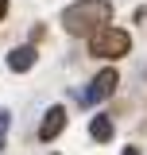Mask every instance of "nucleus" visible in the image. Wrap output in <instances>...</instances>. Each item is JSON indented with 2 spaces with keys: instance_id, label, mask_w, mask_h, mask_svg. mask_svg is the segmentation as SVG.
I'll return each instance as SVG.
<instances>
[{
  "instance_id": "nucleus-1",
  "label": "nucleus",
  "mask_w": 147,
  "mask_h": 155,
  "mask_svg": "<svg viewBox=\"0 0 147 155\" xmlns=\"http://www.w3.org/2000/svg\"><path fill=\"white\" fill-rule=\"evenodd\" d=\"M112 4L109 0H81V4H70L66 12H62V27L70 31V35H97V31H105L112 27Z\"/></svg>"
},
{
  "instance_id": "nucleus-2",
  "label": "nucleus",
  "mask_w": 147,
  "mask_h": 155,
  "mask_svg": "<svg viewBox=\"0 0 147 155\" xmlns=\"http://www.w3.org/2000/svg\"><path fill=\"white\" fill-rule=\"evenodd\" d=\"M128 51H132V39L120 27H105L89 39V54H97V58H124Z\"/></svg>"
},
{
  "instance_id": "nucleus-3",
  "label": "nucleus",
  "mask_w": 147,
  "mask_h": 155,
  "mask_svg": "<svg viewBox=\"0 0 147 155\" xmlns=\"http://www.w3.org/2000/svg\"><path fill=\"white\" fill-rule=\"evenodd\" d=\"M116 81H120V74H116V70H101V74L93 78V85L81 93V105H97L101 97H109L112 89H116Z\"/></svg>"
},
{
  "instance_id": "nucleus-4",
  "label": "nucleus",
  "mask_w": 147,
  "mask_h": 155,
  "mask_svg": "<svg viewBox=\"0 0 147 155\" xmlns=\"http://www.w3.org/2000/svg\"><path fill=\"white\" fill-rule=\"evenodd\" d=\"M62 128H66V109H62V105H54L51 113L43 116V124H39V140H47V143H51Z\"/></svg>"
},
{
  "instance_id": "nucleus-5",
  "label": "nucleus",
  "mask_w": 147,
  "mask_h": 155,
  "mask_svg": "<svg viewBox=\"0 0 147 155\" xmlns=\"http://www.w3.org/2000/svg\"><path fill=\"white\" fill-rule=\"evenodd\" d=\"M31 66H35V47H16V51H8V70L23 74V70H31Z\"/></svg>"
},
{
  "instance_id": "nucleus-6",
  "label": "nucleus",
  "mask_w": 147,
  "mask_h": 155,
  "mask_svg": "<svg viewBox=\"0 0 147 155\" xmlns=\"http://www.w3.org/2000/svg\"><path fill=\"white\" fill-rule=\"evenodd\" d=\"M89 136H93V140H101V143H105V140H112V120H109V116H93Z\"/></svg>"
},
{
  "instance_id": "nucleus-7",
  "label": "nucleus",
  "mask_w": 147,
  "mask_h": 155,
  "mask_svg": "<svg viewBox=\"0 0 147 155\" xmlns=\"http://www.w3.org/2000/svg\"><path fill=\"white\" fill-rule=\"evenodd\" d=\"M8 124H12V116L0 113V151H4V132H8Z\"/></svg>"
},
{
  "instance_id": "nucleus-8",
  "label": "nucleus",
  "mask_w": 147,
  "mask_h": 155,
  "mask_svg": "<svg viewBox=\"0 0 147 155\" xmlns=\"http://www.w3.org/2000/svg\"><path fill=\"white\" fill-rule=\"evenodd\" d=\"M4 12H8V0H0V19H4Z\"/></svg>"
},
{
  "instance_id": "nucleus-9",
  "label": "nucleus",
  "mask_w": 147,
  "mask_h": 155,
  "mask_svg": "<svg viewBox=\"0 0 147 155\" xmlns=\"http://www.w3.org/2000/svg\"><path fill=\"white\" fill-rule=\"evenodd\" d=\"M124 155H139V151H136V147H124Z\"/></svg>"
}]
</instances>
